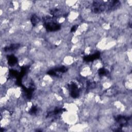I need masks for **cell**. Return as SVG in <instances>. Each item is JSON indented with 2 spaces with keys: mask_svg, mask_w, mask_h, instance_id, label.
Here are the masks:
<instances>
[{
  "mask_svg": "<svg viewBox=\"0 0 132 132\" xmlns=\"http://www.w3.org/2000/svg\"><path fill=\"white\" fill-rule=\"evenodd\" d=\"M54 17L46 16L44 19V26L48 31H55L59 30L60 25L54 20Z\"/></svg>",
  "mask_w": 132,
  "mask_h": 132,
  "instance_id": "6da1fadb",
  "label": "cell"
},
{
  "mask_svg": "<svg viewBox=\"0 0 132 132\" xmlns=\"http://www.w3.org/2000/svg\"><path fill=\"white\" fill-rule=\"evenodd\" d=\"M107 9L106 2L103 1H94L92 4V9L95 13H99L103 12Z\"/></svg>",
  "mask_w": 132,
  "mask_h": 132,
  "instance_id": "7a4b0ae2",
  "label": "cell"
},
{
  "mask_svg": "<svg viewBox=\"0 0 132 132\" xmlns=\"http://www.w3.org/2000/svg\"><path fill=\"white\" fill-rule=\"evenodd\" d=\"M68 88L71 96L73 98L77 97L79 95V90L77 85L73 82H70L68 85Z\"/></svg>",
  "mask_w": 132,
  "mask_h": 132,
  "instance_id": "3957f363",
  "label": "cell"
},
{
  "mask_svg": "<svg viewBox=\"0 0 132 132\" xmlns=\"http://www.w3.org/2000/svg\"><path fill=\"white\" fill-rule=\"evenodd\" d=\"M67 71V68L64 66H62L60 67L56 68L53 70H51L47 72V73L50 75L55 76H58V74L64 73L66 72Z\"/></svg>",
  "mask_w": 132,
  "mask_h": 132,
  "instance_id": "277c9868",
  "label": "cell"
},
{
  "mask_svg": "<svg viewBox=\"0 0 132 132\" xmlns=\"http://www.w3.org/2000/svg\"><path fill=\"white\" fill-rule=\"evenodd\" d=\"M129 117L119 115L116 117L115 120L121 127H123L127 125L129 121Z\"/></svg>",
  "mask_w": 132,
  "mask_h": 132,
  "instance_id": "5b68a950",
  "label": "cell"
},
{
  "mask_svg": "<svg viewBox=\"0 0 132 132\" xmlns=\"http://www.w3.org/2000/svg\"><path fill=\"white\" fill-rule=\"evenodd\" d=\"M50 13L54 18L62 17L65 14V12H63L62 10L58 8H54L51 9L50 10Z\"/></svg>",
  "mask_w": 132,
  "mask_h": 132,
  "instance_id": "8992f818",
  "label": "cell"
},
{
  "mask_svg": "<svg viewBox=\"0 0 132 132\" xmlns=\"http://www.w3.org/2000/svg\"><path fill=\"white\" fill-rule=\"evenodd\" d=\"M100 52H97L92 55H90L85 56L84 57V59L86 61H92L94 60H96V59H98L100 57Z\"/></svg>",
  "mask_w": 132,
  "mask_h": 132,
  "instance_id": "52a82bcc",
  "label": "cell"
},
{
  "mask_svg": "<svg viewBox=\"0 0 132 132\" xmlns=\"http://www.w3.org/2000/svg\"><path fill=\"white\" fill-rule=\"evenodd\" d=\"M65 109H63V108H56L53 111H51V112H50L47 116V117H53V116H57L59 114H60V113L62 112L63 111H64Z\"/></svg>",
  "mask_w": 132,
  "mask_h": 132,
  "instance_id": "ba28073f",
  "label": "cell"
},
{
  "mask_svg": "<svg viewBox=\"0 0 132 132\" xmlns=\"http://www.w3.org/2000/svg\"><path fill=\"white\" fill-rule=\"evenodd\" d=\"M7 59H8V63L11 66H13L15 65L18 62V59L16 58V57L12 55H9L8 56Z\"/></svg>",
  "mask_w": 132,
  "mask_h": 132,
  "instance_id": "9c48e42d",
  "label": "cell"
},
{
  "mask_svg": "<svg viewBox=\"0 0 132 132\" xmlns=\"http://www.w3.org/2000/svg\"><path fill=\"white\" fill-rule=\"evenodd\" d=\"M40 21V18L36 14H34L31 18V22L33 26L36 25Z\"/></svg>",
  "mask_w": 132,
  "mask_h": 132,
  "instance_id": "30bf717a",
  "label": "cell"
},
{
  "mask_svg": "<svg viewBox=\"0 0 132 132\" xmlns=\"http://www.w3.org/2000/svg\"><path fill=\"white\" fill-rule=\"evenodd\" d=\"M20 45L18 44H11L9 46H7L5 47L4 51H13L15 50V49H17L19 48Z\"/></svg>",
  "mask_w": 132,
  "mask_h": 132,
  "instance_id": "8fae6325",
  "label": "cell"
},
{
  "mask_svg": "<svg viewBox=\"0 0 132 132\" xmlns=\"http://www.w3.org/2000/svg\"><path fill=\"white\" fill-rule=\"evenodd\" d=\"M98 73L99 75L104 76V75H106V74L107 73V70L105 69L104 68H101L100 70H98Z\"/></svg>",
  "mask_w": 132,
  "mask_h": 132,
  "instance_id": "7c38bea8",
  "label": "cell"
},
{
  "mask_svg": "<svg viewBox=\"0 0 132 132\" xmlns=\"http://www.w3.org/2000/svg\"><path fill=\"white\" fill-rule=\"evenodd\" d=\"M38 111V108L37 106H33L29 110V113L31 114H34L37 113Z\"/></svg>",
  "mask_w": 132,
  "mask_h": 132,
  "instance_id": "4fadbf2b",
  "label": "cell"
},
{
  "mask_svg": "<svg viewBox=\"0 0 132 132\" xmlns=\"http://www.w3.org/2000/svg\"><path fill=\"white\" fill-rule=\"evenodd\" d=\"M76 29H77V26H73L72 27V28H71V32H74V31H75L76 30Z\"/></svg>",
  "mask_w": 132,
  "mask_h": 132,
  "instance_id": "5bb4252c",
  "label": "cell"
}]
</instances>
